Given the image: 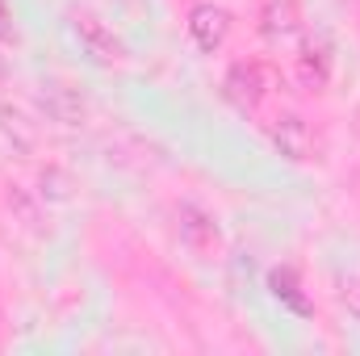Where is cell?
Returning <instances> with one entry per match:
<instances>
[{"mask_svg":"<svg viewBox=\"0 0 360 356\" xmlns=\"http://www.w3.org/2000/svg\"><path fill=\"white\" fill-rule=\"evenodd\" d=\"M176 227H180V239H184L193 252H210V248H218V222H214L210 210L184 201V205L176 210Z\"/></svg>","mask_w":360,"mask_h":356,"instance_id":"cell-5","label":"cell"},{"mask_svg":"<svg viewBox=\"0 0 360 356\" xmlns=\"http://www.w3.org/2000/svg\"><path fill=\"white\" fill-rule=\"evenodd\" d=\"M348 310H352V319L360 323V289H352V293H348Z\"/></svg>","mask_w":360,"mask_h":356,"instance_id":"cell-13","label":"cell"},{"mask_svg":"<svg viewBox=\"0 0 360 356\" xmlns=\"http://www.w3.org/2000/svg\"><path fill=\"white\" fill-rule=\"evenodd\" d=\"M72 34H76L80 51L89 55L96 68H109V63L122 59V42H117L113 30H109L105 21H96L92 13H76V17H72Z\"/></svg>","mask_w":360,"mask_h":356,"instance_id":"cell-1","label":"cell"},{"mask_svg":"<svg viewBox=\"0 0 360 356\" xmlns=\"http://www.w3.org/2000/svg\"><path fill=\"white\" fill-rule=\"evenodd\" d=\"M8 210H13V218H17L21 227L38 231V205H34V197H30L21 184H13V189H8Z\"/></svg>","mask_w":360,"mask_h":356,"instance_id":"cell-10","label":"cell"},{"mask_svg":"<svg viewBox=\"0 0 360 356\" xmlns=\"http://www.w3.org/2000/svg\"><path fill=\"white\" fill-rule=\"evenodd\" d=\"M38 109H42L51 122H59V126H80L84 113H89L84 96L76 89H68V84H42V89H38Z\"/></svg>","mask_w":360,"mask_h":356,"instance_id":"cell-4","label":"cell"},{"mask_svg":"<svg viewBox=\"0 0 360 356\" xmlns=\"http://www.w3.org/2000/svg\"><path fill=\"white\" fill-rule=\"evenodd\" d=\"M297 80H302L310 92L323 89V84H327V55L314 51V46H306V51L297 55Z\"/></svg>","mask_w":360,"mask_h":356,"instance_id":"cell-9","label":"cell"},{"mask_svg":"<svg viewBox=\"0 0 360 356\" xmlns=\"http://www.w3.org/2000/svg\"><path fill=\"white\" fill-rule=\"evenodd\" d=\"M38 184H42V197H51V201H68L72 197V180H68V172H59V168H46Z\"/></svg>","mask_w":360,"mask_h":356,"instance_id":"cell-11","label":"cell"},{"mask_svg":"<svg viewBox=\"0 0 360 356\" xmlns=\"http://www.w3.org/2000/svg\"><path fill=\"white\" fill-rule=\"evenodd\" d=\"M226 34H231V13L222 4H210L205 0V4H193L188 8V38L197 42V51H205V55L222 51Z\"/></svg>","mask_w":360,"mask_h":356,"instance_id":"cell-2","label":"cell"},{"mask_svg":"<svg viewBox=\"0 0 360 356\" xmlns=\"http://www.w3.org/2000/svg\"><path fill=\"white\" fill-rule=\"evenodd\" d=\"M226 92H231L235 105L256 109V105L269 96V72H264L260 63H235V68L226 72Z\"/></svg>","mask_w":360,"mask_h":356,"instance_id":"cell-6","label":"cell"},{"mask_svg":"<svg viewBox=\"0 0 360 356\" xmlns=\"http://www.w3.org/2000/svg\"><path fill=\"white\" fill-rule=\"evenodd\" d=\"M297 30H302V21H297L293 0H272L269 8H264V17H260V34L269 42H293Z\"/></svg>","mask_w":360,"mask_h":356,"instance_id":"cell-7","label":"cell"},{"mask_svg":"<svg viewBox=\"0 0 360 356\" xmlns=\"http://www.w3.org/2000/svg\"><path fill=\"white\" fill-rule=\"evenodd\" d=\"M0 34H4V8H0Z\"/></svg>","mask_w":360,"mask_h":356,"instance_id":"cell-14","label":"cell"},{"mask_svg":"<svg viewBox=\"0 0 360 356\" xmlns=\"http://www.w3.org/2000/svg\"><path fill=\"white\" fill-rule=\"evenodd\" d=\"M0 143L13 151V155H30L34 147H38V130L17 113V109H0Z\"/></svg>","mask_w":360,"mask_h":356,"instance_id":"cell-8","label":"cell"},{"mask_svg":"<svg viewBox=\"0 0 360 356\" xmlns=\"http://www.w3.org/2000/svg\"><path fill=\"white\" fill-rule=\"evenodd\" d=\"M269 285H272V293H276V298H285L293 310H306V302L297 298V289H293V276H289V272H272Z\"/></svg>","mask_w":360,"mask_h":356,"instance_id":"cell-12","label":"cell"},{"mask_svg":"<svg viewBox=\"0 0 360 356\" xmlns=\"http://www.w3.org/2000/svg\"><path fill=\"white\" fill-rule=\"evenodd\" d=\"M269 139L276 143V151H281L285 160H293V164L310 160V151H314V134H310V126H306L297 113L276 117V122L269 126Z\"/></svg>","mask_w":360,"mask_h":356,"instance_id":"cell-3","label":"cell"}]
</instances>
